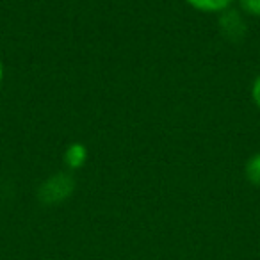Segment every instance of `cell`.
Segmentation results:
<instances>
[{"mask_svg":"<svg viewBox=\"0 0 260 260\" xmlns=\"http://www.w3.org/2000/svg\"><path fill=\"white\" fill-rule=\"evenodd\" d=\"M72 191V182L66 177H54L52 180H48L47 184L41 189V200L47 203H54V202H61Z\"/></svg>","mask_w":260,"mask_h":260,"instance_id":"obj_1","label":"cell"},{"mask_svg":"<svg viewBox=\"0 0 260 260\" xmlns=\"http://www.w3.org/2000/svg\"><path fill=\"white\" fill-rule=\"evenodd\" d=\"M192 8L200 9V11H221V9L228 8L232 0H187Z\"/></svg>","mask_w":260,"mask_h":260,"instance_id":"obj_2","label":"cell"},{"mask_svg":"<svg viewBox=\"0 0 260 260\" xmlns=\"http://www.w3.org/2000/svg\"><path fill=\"white\" fill-rule=\"evenodd\" d=\"M246 175H248L249 182L256 187H260V153H256L255 157H251L246 166Z\"/></svg>","mask_w":260,"mask_h":260,"instance_id":"obj_3","label":"cell"},{"mask_svg":"<svg viewBox=\"0 0 260 260\" xmlns=\"http://www.w3.org/2000/svg\"><path fill=\"white\" fill-rule=\"evenodd\" d=\"M242 8L251 15H260V0H242Z\"/></svg>","mask_w":260,"mask_h":260,"instance_id":"obj_4","label":"cell"},{"mask_svg":"<svg viewBox=\"0 0 260 260\" xmlns=\"http://www.w3.org/2000/svg\"><path fill=\"white\" fill-rule=\"evenodd\" d=\"M253 100H255V104L260 107V77L255 80V84H253Z\"/></svg>","mask_w":260,"mask_h":260,"instance_id":"obj_5","label":"cell"},{"mask_svg":"<svg viewBox=\"0 0 260 260\" xmlns=\"http://www.w3.org/2000/svg\"><path fill=\"white\" fill-rule=\"evenodd\" d=\"M0 80H2V62H0Z\"/></svg>","mask_w":260,"mask_h":260,"instance_id":"obj_6","label":"cell"}]
</instances>
